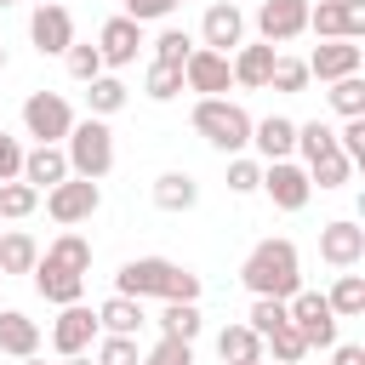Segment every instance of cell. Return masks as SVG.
Wrapping results in <instances>:
<instances>
[{
  "instance_id": "cell-36",
  "label": "cell",
  "mask_w": 365,
  "mask_h": 365,
  "mask_svg": "<svg viewBox=\"0 0 365 365\" xmlns=\"http://www.w3.org/2000/svg\"><path fill=\"white\" fill-rule=\"evenodd\" d=\"M177 91H182V68H171V63H148V74H143V97L171 103Z\"/></svg>"
},
{
  "instance_id": "cell-23",
  "label": "cell",
  "mask_w": 365,
  "mask_h": 365,
  "mask_svg": "<svg viewBox=\"0 0 365 365\" xmlns=\"http://www.w3.org/2000/svg\"><path fill=\"white\" fill-rule=\"evenodd\" d=\"M143 325H148V314H143L137 297H108V302L97 308V331H103V336H137Z\"/></svg>"
},
{
  "instance_id": "cell-25",
  "label": "cell",
  "mask_w": 365,
  "mask_h": 365,
  "mask_svg": "<svg viewBox=\"0 0 365 365\" xmlns=\"http://www.w3.org/2000/svg\"><path fill=\"white\" fill-rule=\"evenodd\" d=\"M34 262H40V245H34V234H23V228H6L0 234V274L11 279V274H34Z\"/></svg>"
},
{
  "instance_id": "cell-20",
  "label": "cell",
  "mask_w": 365,
  "mask_h": 365,
  "mask_svg": "<svg viewBox=\"0 0 365 365\" xmlns=\"http://www.w3.org/2000/svg\"><path fill=\"white\" fill-rule=\"evenodd\" d=\"M63 177H68V160H63L57 143H34V148H23V182H29L34 194L57 188Z\"/></svg>"
},
{
  "instance_id": "cell-6",
  "label": "cell",
  "mask_w": 365,
  "mask_h": 365,
  "mask_svg": "<svg viewBox=\"0 0 365 365\" xmlns=\"http://www.w3.org/2000/svg\"><path fill=\"white\" fill-rule=\"evenodd\" d=\"M97 205H103V188H97V182H86V177H63L57 188H46V217H51V222H63V228L91 222V217H97Z\"/></svg>"
},
{
  "instance_id": "cell-27",
  "label": "cell",
  "mask_w": 365,
  "mask_h": 365,
  "mask_svg": "<svg viewBox=\"0 0 365 365\" xmlns=\"http://www.w3.org/2000/svg\"><path fill=\"white\" fill-rule=\"evenodd\" d=\"M217 354H222V365H245V359H262V336L240 319V325H222L217 331Z\"/></svg>"
},
{
  "instance_id": "cell-24",
  "label": "cell",
  "mask_w": 365,
  "mask_h": 365,
  "mask_svg": "<svg viewBox=\"0 0 365 365\" xmlns=\"http://www.w3.org/2000/svg\"><path fill=\"white\" fill-rule=\"evenodd\" d=\"M34 291H40L46 302L68 308V302L86 297V279H80V274H63V268H51V262H34Z\"/></svg>"
},
{
  "instance_id": "cell-15",
  "label": "cell",
  "mask_w": 365,
  "mask_h": 365,
  "mask_svg": "<svg viewBox=\"0 0 365 365\" xmlns=\"http://www.w3.org/2000/svg\"><path fill=\"white\" fill-rule=\"evenodd\" d=\"M91 342H97V308L68 302V308L51 319V348H57L63 359H74V354H86Z\"/></svg>"
},
{
  "instance_id": "cell-18",
  "label": "cell",
  "mask_w": 365,
  "mask_h": 365,
  "mask_svg": "<svg viewBox=\"0 0 365 365\" xmlns=\"http://www.w3.org/2000/svg\"><path fill=\"white\" fill-rule=\"evenodd\" d=\"M274 46H262V40H251V46H234V57H228V74H234V86H245V91H268V74H274Z\"/></svg>"
},
{
  "instance_id": "cell-38",
  "label": "cell",
  "mask_w": 365,
  "mask_h": 365,
  "mask_svg": "<svg viewBox=\"0 0 365 365\" xmlns=\"http://www.w3.org/2000/svg\"><path fill=\"white\" fill-rule=\"evenodd\" d=\"M34 205H40V194H34L23 177H17V182H0V217H6V222H23Z\"/></svg>"
},
{
  "instance_id": "cell-52",
  "label": "cell",
  "mask_w": 365,
  "mask_h": 365,
  "mask_svg": "<svg viewBox=\"0 0 365 365\" xmlns=\"http://www.w3.org/2000/svg\"><path fill=\"white\" fill-rule=\"evenodd\" d=\"M0 285H6V274H0Z\"/></svg>"
},
{
  "instance_id": "cell-31",
  "label": "cell",
  "mask_w": 365,
  "mask_h": 365,
  "mask_svg": "<svg viewBox=\"0 0 365 365\" xmlns=\"http://www.w3.org/2000/svg\"><path fill=\"white\" fill-rule=\"evenodd\" d=\"M262 354H274V365H302V359H308V342H302V331L285 319V325H274V331L262 336Z\"/></svg>"
},
{
  "instance_id": "cell-21",
  "label": "cell",
  "mask_w": 365,
  "mask_h": 365,
  "mask_svg": "<svg viewBox=\"0 0 365 365\" xmlns=\"http://www.w3.org/2000/svg\"><path fill=\"white\" fill-rule=\"evenodd\" d=\"M40 325L23 314V308H0V354H11V359H34L40 354Z\"/></svg>"
},
{
  "instance_id": "cell-40",
  "label": "cell",
  "mask_w": 365,
  "mask_h": 365,
  "mask_svg": "<svg viewBox=\"0 0 365 365\" xmlns=\"http://www.w3.org/2000/svg\"><path fill=\"white\" fill-rule=\"evenodd\" d=\"M63 63H68V74H74L80 86H91L97 74H108V68H103V51H97V46H80V40L63 51Z\"/></svg>"
},
{
  "instance_id": "cell-48",
  "label": "cell",
  "mask_w": 365,
  "mask_h": 365,
  "mask_svg": "<svg viewBox=\"0 0 365 365\" xmlns=\"http://www.w3.org/2000/svg\"><path fill=\"white\" fill-rule=\"evenodd\" d=\"M17 365H46V359H40V354H34V359H17Z\"/></svg>"
},
{
  "instance_id": "cell-51",
  "label": "cell",
  "mask_w": 365,
  "mask_h": 365,
  "mask_svg": "<svg viewBox=\"0 0 365 365\" xmlns=\"http://www.w3.org/2000/svg\"><path fill=\"white\" fill-rule=\"evenodd\" d=\"M0 6H17V0H0Z\"/></svg>"
},
{
  "instance_id": "cell-44",
  "label": "cell",
  "mask_w": 365,
  "mask_h": 365,
  "mask_svg": "<svg viewBox=\"0 0 365 365\" xmlns=\"http://www.w3.org/2000/svg\"><path fill=\"white\" fill-rule=\"evenodd\" d=\"M171 11H177V0H125L120 17H131V23H160V17H171Z\"/></svg>"
},
{
  "instance_id": "cell-16",
  "label": "cell",
  "mask_w": 365,
  "mask_h": 365,
  "mask_svg": "<svg viewBox=\"0 0 365 365\" xmlns=\"http://www.w3.org/2000/svg\"><path fill=\"white\" fill-rule=\"evenodd\" d=\"M143 46H148V40H143V23H131V17H108V23L97 29V51H103V68H131Z\"/></svg>"
},
{
  "instance_id": "cell-28",
  "label": "cell",
  "mask_w": 365,
  "mask_h": 365,
  "mask_svg": "<svg viewBox=\"0 0 365 365\" xmlns=\"http://www.w3.org/2000/svg\"><path fill=\"white\" fill-rule=\"evenodd\" d=\"M125 80L120 74H97L91 86H86V108H91V120H108V114H120L125 108Z\"/></svg>"
},
{
  "instance_id": "cell-5",
  "label": "cell",
  "mask_w": 365,
  "mask_h": 365,
  "mask_svg": "<svg viewBox=\"0 0 365 365\" xmlns=\"http://www.w3.org/2000/svg\"><path fill=\"white\" fill-rule=\"evenodd\" d=\"M68 125H74V108H68L63 91H29V97H23V131H29L34 143H57V148H63Z\"/></svg>"
},
{
  "instance_id": "cell-42",
  "label": "cell",
  "mask_w": 365,
  "mask_h": 365,
  "mask_svg": "<svg viewBox=\"0 0 365 365\" xmlns=\"http://www.w3.org/2000/svg\"><path fill=\"white\" fill-rule=\"evenodd\" d=\"M245 325H251L257 336H268L274 325H285V302H274V297H251V314H245Z\"/></svg>"
},
{
  "instance_id": "cell-14",
  "label": "cell",
  "mask_w": 365,
  "mask_h": 365,
  "mask_svg": "<svg viewBox=\"0 0 365 365\" xmlns=\"http://www.w3.org/2000/svg\"><path fill=\"white\" fill-rule=\"evenodd\" d=\"M308 80H348V74H359V63H365V51H359V40H319L308 57Z\"/></svg>"
},
{
  "instance_id": "cell-29",
  "label": "cell",
  "mask_w": 365,
  "mask_h": 365,
  "mask_svg": "<svg viewBox=\"0 0 365 365\" xmlns=\"http://www.w3.org/2000/svg\"><path fill=\"white\" fill-rule=\"evenodd\" d=\"M325 302H331V314L336 319H359L365 314V279L348 268V274H336V285L325 291Z\"/></svg>"
},
{
  "instance_id": "cell-7",
  "label": "cell",
  "mask_w": 365,
  "mask_h": 365,
  "mask_svg": "<svg viewBox=\"0 0 365 365\" xmlns=\"http://www.w3.org/2000/svg\"><path fill=\"white\" fill-rule=\"evenodd\" d=\"M285 319L302 331L308 348H336V314H331L325 291H297V297L285 302Z\"/></svg>"
},
{
  "instance_id": "cell-39",
  "label": "cell",
  "mask_w": 365,
  "mask_h": 365,
  "mask_svg": "<svg viewBox=\"0 0 365 365\" xmlns=\"http://www.w3.org/2000/svg\"><path fill=\"white\" fill-rule=\"evenodd\" d=\"M188 51H194V34H188V29H160V40H154V63L182 68V63H188Z\"/></svg>"
},
{
  "instance_id": "cell-26",
  "label": "cell",
  "mask_w": 365,
  "mask_h": 365,
  "mask_svg": "<svg viewBox=\"0 0 365 365\" xmlns=\"http://www.w3.org/2000/svg\"><path fill=\"white\" fill-rule=\"evenodd\" d=\"M194 200H200V182H194L188 171L154 177V205H160V211H194Z\"/></svg>"
},
{
  "instance_id": "cell-46",
  "label": "cell",
  "mask_w": 365,
  "mask_h": 365,
  "mask_svg": "<svg viewBox=\"0 0 365 365\" xmlns=\"http://www.w3.org/2000/svg\"><path fill=\"white\" fill-rule=\"evenodd\" d=\"M331 365H365V348L359 342H336L331 348Z\"/></svg>"
},
{
  "instance_id": "cell-19",
  "label": "cell",
  "mask_w": 365,
  "mask_h": 365,
  "mask_svg": "<svg viewBox=\"0 0 365 365\" xmlns=\"http://www.w3.org/2000/svg\"><path fill=\"white\" fill-rule=\"evenodd\" d=\"M251 148L262 154V165H268V160H291V154H297V120H285V114L251 120Z\"/></svg>"
},
{
  "instance_id": "cell-13",
  "label": "cell",
  "mask_w": 365,
  "mask_h": 365,
  "mask_svg": "<svg viewBox=\"0 0 365 365\" xmlns=\"http://www.w3.org/2000/svg\"><path fill=\"white\" fill-rule=\"evenodd\" d=\"M319 257H325L336 274L359 268V262H365V228H359L354 217H336V222H325V228H319Z\"/></svg>"
},
{
  "instance_id": "cell-47",
  "label": "cell",
  "mask_w": 365,
  "mask_h": 365,
  "mask_svg": "<svg viewBox=\"0 0 365 365\" xmlns=\"http://www.w3.org/2000/svg\"><path fill=\"white\" fill-rule=\"evenodd\" d=\"M63 365H91V359H86V354H74V359H63Z\"/></svg>"
},
{
  "instance_id": "cell-41",
  "label": "cell",
  "mask_w": 365,
  "mask_h": 365,
  "mask_svg": "<svg viewBox=\"0 0 365 365\" xmlns=\"http://www.w3.org/2000/svg\"><path fill=\"white\" fill-rule=\"evenodd\" d=\"M257 188H262V160L234 154L228 160V194H257Z\"/></svg>"
},
{
  "instance_id": "cell-49",
  "label": "cell",
  "mask_w": 365,
  "mask_h": 365,
  "mask_svg": "<svg viewBox=\"0 0 365 365\" xmlns=\"http://www.w3.org/2000/svg\"><path fill=\"white\" fill-rule=\"evenodd\" d=\"M245 365H268V359H245Z\"/></svg>"
},
{
  "instance_id": "cell-22",
  "label": "cell",
  "mask_w": 365,
  "mask_h": 365,
  "mask_svg": "<svg viewBox=\"0 0 365 365\" xmlns=\"http://www.w3.org/2000/svg\"><path fill=\"white\" fill-rule=\"evenodd\" d=\"M40 262H51V268H63V274H91V240L86 234H74V228H63L46 251H40Z\"/></svg>"
},
{
  "instance_id": "cell-50",
  "label": "cell",
  "mask_w": 365,
  "mask_h": 365,
  "mask_svg": "<svg viewBox=\"0 0 365 365\" xmlns=\"http://www.w3.org/2000/svg\"><path fill=\"white\" fill-rule=\"evenodd\" d=\"M0 68H6V46H0Z\"/></svg>"
},
{
  "instance_id": "cell-1",
  "label": "cell",
  "mask_w": 365,
  "mask_h": 365,
  "mask_svg": "<svg viewBox=\"0 0 365 365\" xmlns=\"http://www.w3.org/2000/svg\"><path fill=\"white\" fill-rule=\"evenodd\" d=\"M114 297H160V302H200V274L171 257H131L114 274Z\"/></svg>"
},
{
  "instance_id": "cell-33",
  "label": "cell",
  "mask_w": 365,
  "mask_h": 365,
  "mask_svg": "<svg viewBox=\"0 0 365 365\" xmlns=\"http://www.w3.org/2000/svg\"><path fill=\"white\" fill-rule=\"evenodd\" d=\"M325 97H331V108H336L342 120H359V114H365V80H359V74L331 80V91H325Z\"/></svg>"
},
{
  "instance_id": "cell-12",
  "label": "cell",
  "mask_w": 365,
  "mask_h": 365,
  "mask_svg": "<svg viewBox=\"0 0 365 365\" xmlns=\"http://www.w3.org/2000/svg\"><path fill=\"white\" fill-rule=\"evenodd\" d=\"M262 194H268L279 211H302L308 194H314V182H308V171H302L297 160H268V165H262Z\"/></svg>"
},
{
  "instance_id": "cell-45",
  "label": "cell",
  "mask_w": 365,
  "mask_h": 365,
  "mask_svg": "<svg viewBox=\"0 0 365 365\" xmlns=\"http://www.w3.org/2000/svg\"><path fill=\"white\" fill-rule=\"evenodd\" d=\"M17 177H23V143L0 131V182H17Z\"/></svg>"
},
{
  "instance_id": "cell-4",
  "label": "cell",
  "mask_w": 365,
  "mask_h": 365,
  "mask_svg": "<svg viewBox=\"0 0 365 365\" xmlns=\"http://www.w3.org/2000/svg\"><path fill=\"white\" fill-rule=\"evenodd\" d=\"M194 131H200L211 148H222V154L251 148V114H245L234 97H200V103H194Z\"/></svg>"
},
{
  "instance_id": "cell-35",
  "label": "cell",
  "mask_w": 365,
  "mask_h": 365,
  "mask_svg": "<svg viewBox=\"0 0 365 365\" xmlns=\"http://www.w3.org/2000/svg\"><path fill=\"white\" fill-rule=\"evenodd\" d=\"M268 91H285V97H297V91H308V63H302V57H274V74H268Z\"/></svg>"
},
{
  "instance_id": "cell-9",
  "label": "cell",
  "mask_w": 365,
  "mask_h": 365,
  "mask_svg": "<svg viewBox=\"0 0 365 365\" xmlns=\"http://www.w3.org/2000/svg\"><path fill=\"white\" fill-rule=\"evenodd\" d=\"M308 29L319 40H359L365 34V0H319V6H308Z\"/></svg>"
},
{
  "instance_id": "cell-3",
  "label": "cell",
  "mask_w": 365,
  "mask_h": 365,
  "mask_svg": "<svg viewBox=\"0 0 365 365\" xmlns=\"http://www.w3.org/2000/svg\"><path fill=\"white\" fill-rule=\"evenodd\" d=\"M63 160H68V177H86V182H103L114 171V131L108 120H74L68 137H63Z\"/></svg>"
},
{
  "instance_id": "cell-17",
  "label": "cell",
  "mask_w": 365,
  "mask_h": 365,
  "mask_svg": "<svg viewBox=\"0 0 365 365\" xmlns=\"http://www.w3.org/2000/svg\"><path fill=\"white\" fill-rule=\"evenodd\" d=\"M182 86H188V91H200V97H228V86H234L228 57H222V51L194 46V51H188V63H182Z\"/></svg>"
},
{
  "instance_id": "cell-8",
  "label": "cell",
  "mask_w": 365,
  "mask_h": 365,
  "mask_svg": "<svg viewBox=\"0 0 365 365\" xmlns=\"http://www.w3.org/2000/svg\"><path fill=\"white\" fill-rule=\"evenodd\" d=\"M308 6L314 0H262L257 6V34H262V46H291L297 34H308Z\"/></svg>"
},
{
  "instance_id": "cell-11",
  "label": "cell",
  "mask_w": 365,
  "mask_h": 365,
  "mask_svg": "<svg viewBox=\"0 0 365 365\" xmlns=\"http://www.w3.org/2000/svg\"><path fill=\"white\" fill-rule=\"evenodd\" d=\"M200 46L234 57V46H245V11L234 0H211L205 6V23H200Z\"/></svg>"
},
{
  "instance_id": "cell-34",
  "label": "cell",
  "mask_w": 365,
  "mask_h": 365,
  "mask_svg": "<svg viewBox=\"0 0 365 365\" xmlns=\"http://www.w3.org/2000/svg\"><path fill=\"white\" fill-rule=\"evenodd\" d=\"M91 365H143L137 336H97L91 342Z\"/></svg>"
},
{
  "instance_id": "cell-53",
  "label": "cell",
  "mask_w": 365,
  "mask_h": 365,
  "mask_svg": "<svg viewBox=\"0 0 365 365\" xmlns=\"http://www.w3.org/2000/svg\"><path fill=\"white\" fill-rule=\"evenodd\" d=\"M177 6H182V0H177Z\"/></svg>"
},
{
  "instance_id": "cell-43",
  "label": "cell",
  "mask_w": 365,
  "mask_h": 365,
  "mask_svg": "<svg viewBox=\"0 0 365 365\" xmlns=\"http://www.w3.org/2000/svg\"><path fill=\"white\" fill-rule=\"evenodd\" d=\"M143 365H194V342H171V336H160V342L143 354Z\"/></svg>"
},
{
  "instance_id": "cell-10",
  "label": "cell",
  "mask_w": 365,
  "mask_h": 365,
  "mask_svg": "<svg viewBox=\"0 0 365 365\" xmlns=\"http://www.w3.org/2000/svg\"><path fill=\"white\" fill-rule=\"evenodd\" d=\"M29 40H34L40 57H63V51L74 46V17H68V6H63V0L34 6V17H29Z\"/></svg>"
},
{
  "instance_id": "cell-37",
  "label": "cell",
  "mask_w": 365,
  "mask_h": 365,
  "mask_svg": "<svg viewBox=\"0 0 365 365\" xmlns=\"http://www.w3.org/2000/svg\"><path fill=\"white\" fill-rule=\"evenodd\" d=\"M302 171H308V182H314V188H342V182L354 177V165H348L336 148H331V154H319V160H314V165H302Z\"/></svg>"
},
{
  "instance_id": "cell-30",
  "label": "cell",
  "mask_w": 365,
  "mask_h": 365,
  "mask_svg": "<svg viewBox=\"0 0 365 365\" xmlns=\"http://www.w3.org/2000/svg\"><path fill=\"white\" fill-rule=\"evenodd\" d=\"M160 336L194 342V336H200V302H165V308H160Z\"/></svg>"
},
{
  "instance_id": "cell-2",
  "label": "cell",
  "mask_w": 365,
  "mask_h": 365,
  "mask_svg": "<svg viewBox=\"0 0 365 365\" xmlns=\"http://www.w3.org/2000/svg\"><path fill=\"white\" fill-rule=\"evenodd\" d=\"M240 285L251 297H274V302H291L302 291V257L291 240H257L251 257L240 262Z\"/></svg>"
},
{
  "instance_id": "cell-32",
  "label": "cell",
  "mask_w": 365,
  "mask_h": 365,
  "mask_svg": "<svg viewBox=\"0 0 365 365\" xmlns=\"http://www.w3.org/2000/svg\"><path fill=\"white\" fill-rule=\"evenodd\" d=\"M336 148V131L325 125V120H302L297 125V154H302V165H314L319 154H331Z\"/></svg>"
}]
</instances>
